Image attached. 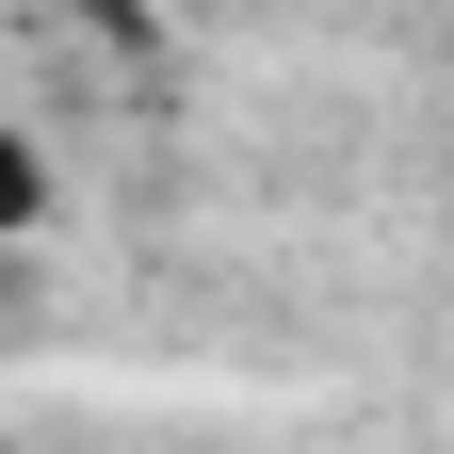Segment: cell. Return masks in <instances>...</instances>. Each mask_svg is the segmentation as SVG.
I'll return each mask as SVG.
<instances>
[{
  "mask_svg": "<svg viewBox=\"0 0 454 454\" xmlns=\"http://www.w3.org/2000/svg\"><path fill=\"white\" fill-rule=\"evenodd\" d=\"M49 211H66V162H49V130H17V114H0V260H33Z\"/></svg>",
  "mask_w": 454,
  "mask_h": 454,
  "instance_id": "1",
  "label": "cell"
},
{
  "mask_svg": "<svg viewBox=\"0 0 454 454\" xmlns=\"http://www.w3.org/2000/svg\"><path fill=\"white\" fill-rule=\"evenodd\" d=\"M49 17H82V33H162V0H49Z\"/></svg>",
  "mask_w": 454,
  "mask_h": 454,
  "instance_id": "2",
  "label": "cell"
}]
</instances>
